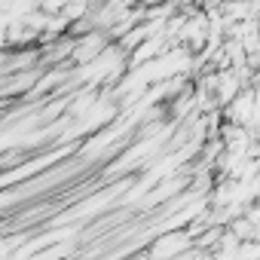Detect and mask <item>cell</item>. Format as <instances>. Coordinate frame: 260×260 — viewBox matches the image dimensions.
Here are the masks:
<instances>
[{"mask_svg":"<svg viewBox=\"0 0 260 260\" xmlns=\"http://www.w3.org/2000/svg\"><path fill=\"white\" fill-rule=\"evenodd\" d=\"M68 7V0H37V10H43V13H61Z\"/></svg>","mask_w":260,"mask_h":260,"instance_id":"1","label":"cell"}]
</instances>
